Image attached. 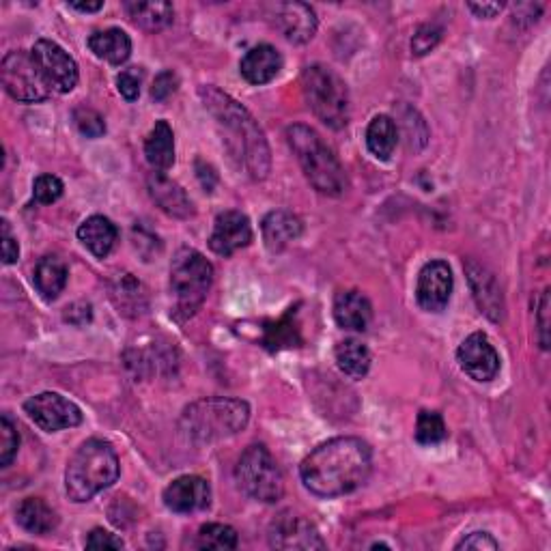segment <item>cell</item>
Wrapping results in <instances>:
<instances>
[{
  "instance_id": "6da1fadb",
  "label": "cell",
  "mask_w": 551,
  "mask_h": 551,
  "mask_svg": "<svg viewBox=\"0 0 551 551\" xmlns=\"http://www.w3.org/2000/svg\"><path fill=\"white\" fill-rule=\"evenodd\" d=\"M373 470V450L360 437H334L300 465L304 487L317 498H338L360 489Z\"/></svg>"
},
{
  "instance_id": "7a4b0ae2",
  "label": "cell",
  "mask_w": 551,
  "mask_h": 551,
  "mask_svg": "<svg viewBox=\"0 0 551 551\" xmlns=\"http://www.w3.org/2000/svg\"><path fill=\"white\" fill-rule=\"evenodd\" d=\"M199 93L205 108L211 112V117L216 119L222 130L224 145L237 166L244 168L257 181L270 175V145H267L265 134L257 119L250 115V110L233 100L229 93H222L216 87H201Z\"/></svg>"
},
{
  "instance_id": "3957f363",
  "label": "cell",
  "mask_w": 551,
  "mask_h": 551,
  "mask_svg": "<svg viewBox=\"0 0 551 551\" xmlns=\"http://www.w3.org/2000/svg\"><path fill=\"white\" fill-rule=\"evenodd\" d=\"M250 420V407L242 399H201L183 409L179 433L190 444H214L244 431Z\"/></svg>"
},
{
  "instance_id": "277c9868",
  "label": "cell",
  "mask_w": 551,
  "mask_h": 551,
  "mask_svg": "<svg viewBox=\"0 0 551 551\" xmlns=\"http://www.w3.org/2000/svg\"><path fill=\"white\" fill-rule=\"evenodd\" d=\"M119 474L117 450L104 440H87L67 463L65 491L69 500L89 502L100 491L115 485Z\"/></svg>"
},
{
  "instance_id": "5b68a950",
  "label": "cell",
  "mask_w": 551,
  "mask_h": 551,
  "mask_svg": "<svg viewBox=\"0 0 551 551\" xmlns=\"http://www.w3.org/2000/svg\"><path fill=\"white\" fill-rule=\"evenodd\" d=\"M289 147L298 158L310 186L326 196H341L347 190V175L334 151L308 125H291L287 130Z\"/></svg>"
},
{
  "instance_id": "8992f818",
  "label": "cell",
  "mask_w": 551,
  "mask_h": 551,
  "mask_svg": "<svg viewBox=\"0 0 551 551\" xmlns=\"http://www.w3.org/2000/svg\"><path fill=\"white\" fill-rule=\"evenodd\" d=\"M214 285V265L199 250L181 248L171 265V293L175 298L173 315L177 321L190 319L207 300Z\"/></svg>"
},
{
  "instance_id": "52a82bcc",
  "label": "cell",
  "mask_w": 551,
  "mask_h": 551,
  "mask_svg": "<svg viewBox=\"0 0 551 551\" xmlns=\"http://www.w3.org/2000/svg\"><path fill=\"white\" fill-rule=\"evenodd\" d=\"M304 97L315 117L332 130L349 123V89L345 80L326 65H310L302 74Z\"/></svg>"
},
{
  "instance_id": "ba28073f",
  "label": "cell",
  "mask_w": 551,
  "mask_h": 551,
  "mask_svg": "<svg viewBox=\"0 0 551 551\" xmlns=\"http://www.w3.org/2000/svg\"><path fill=\"white\" fill-rule=\"evenodd\" d=\"M235 480L248 498L274 504L285 496V476H282L272 452L263 444H252L239 457Z\"/></svg>"
},
{
  "instance_id": "9c48e42d",
  "label": "cell",
  "mask_w": 551,
  "mask_h": 551,
  "mask_svg": "<svg viewBox=\"0 0 551 551\" xmlns=\"http://www.w3.org/2000/svg\"><path fill=\"white\" fill-rule=\"evenodd\" d=\"M0 78H3L5 91L18 102L37 104L48 100L52 93L31 52H9L0 65Z\"/></svg>"
},
{
  "instance_id": "30bf717a",
  "label": "cell",
  "mask_w": 551,
  "mask_h": 551,
  "mask_svg": "<svg viewBox=\"0 0 551 551\" xmlns=\"http://www.w3.org/2000/svg\"><path fill=\"white\" fill-rule=\"evenodd\" d=\"M24 412L46 433L72 429L82 422L80 407L74 401L65 399L59 392L35 394V397L24 403Z\"/></svg>"
},
{
  "instance_id": "8fae6325",
  "label": "cell",
  "mask_w": 551,
  "mask_h": 551,
  "mask_svg": "<svg viewBox=\"0 0 551 551\" xmlns=\"http://www.w3.org/2000/svg\"><path fill=\"white\" fill-rule=\"evenodd\" d=\"M35 63L39 65L41 74H44L50 89L56 93H69L76 89L78 84V65L56 41L39 39L31 50Z\"/></svg>"
},
{
  "instance_id": "7c38bea8",
  "label": "cell",
  "mask_w": 551,
  "mask_h": 551,
  "mask_svg": "<svg viewBox=\"0 0 551 551\" xmlns=\"http://www.w3.org/2000/svg\"><path fill=\"white\" fill-rule=\"evenodd\" d=\"M455 278L446 261H429L418 274L416 300L418 306L427 313H442L448 306Z\"/></svg>"
},
{
  "instance_id": "4fadbf2b",
  "label": "cell",
  "mask_w": 551,
  "mask_h": 551,
  "mask_svg": "<svg viewBox=\"0 0 551 551\" xmlns=\"http://www.w3.org/2000/svg\"><path fill=\"white\" fill-rule=\"evenodd\" d=\"M270 545L276 549H326L319 530L302 515L282 513L270 526Z\"/></svg>"
},
{
  "instance_id": "5bb4252c",
  "label": "cell",
  "mask_w": 551,
  "mask_h": 551,
  "mask_svg": "<svg viewBox=\"0 0 551 551\" xmlns=\"http://www.w3.org/2000/svg\"><path fill=\"white\" fill-rule=\"evenodd\" d=\"M457 360L474 381H491L500 373V353L483 332L465 338L457 349Z\"/></svg>"
},
{
  "instance_id": "9a60e30c",
  "label": "cell",
  "mask_w": 551,
  "mask_h": 551,
  "mask_svg": "<svg viewBox=\"0 0 551 551\" xmlns=\"http://www.w3.org/2000/svg\"><path fill=\"white\" fill-rule=\"evenodd\" d=\"M252 242V226L242 211H222L209 235V248L220 257H231L233 252L246 248Z\"/></svg>"
},
{
  "instance_id": "2e32d148",
  "label": "cell",
  "mask_w": 551,
  "mask_h": 551,
  "mask_svg": "<svg viewBox=\"0 0 551 551\" xmlns=\"http://www.w3.org/2000/svg\"><path fill=\"white\" fill-rule=\"evenodd\" d=\"M164 504L173 513L205 511L211 504V487L201 476H179L164 489Z\"/></svg>"
},
{
  "instance_id": "e0dca14e",
  "label": "cell",
  "mask_w": 551,
  "mask_h": 551,
  "mask_svg": "<svg viewBox=\"0 0 551 551\" xmlns=\"http://www.w3.org/2000/svg\"><path fill=\"white\" fill-rule=\"evenodd\" d=\"M463 267L480 313H485L491 321L500 323L504 319V298L496 276H493L485 265H480L474 259L465 261Z\"/></svg>"
},
{
  "instance_id": "ac0fdd59",
  "label": "cell",
  "mask_w": 551,
  "mask_h": 551,
  "mask_svg": "<svg viewBox=\"0 0 551 551\" xmlns=\"http://www.w3.org/2000/svg\"><path fill=\"white\" fill-rule=\"evenodd\" d=\"M274 24L278 31L293 44H306L317 33L315 9L306 3H280L276 5Z\"/></svg>"
},
{
  "instance_id": "d6986e66",
  "label": "cell",
  "mask_w": 551,
  "mask_h": 551,
  "mask_svg": "<svg viewBox=\"0 0 551 551\" xmlns=\"http://www.w3.org/2000/svg\"><path fill=\"white\" fill-rule=\"evenodd\" d=\"M147 188H149L151 199L158 203L160 209L166 211L168 216L181 218V220L194 216V205L190 201V196L186 194V190L179 186V183L168 179L166 173L153 171L147 177Z\"/></svg>"
},
{
  "instance_id": "ffe728a7",
  "label": "cell",
  "mask_w": 551,
  "mask_h": 551,
  "mask_svg": "<svg viewBox=\"0 0 551 551\" xmlns=\"http://www.w3.org/2000/svg\"><path fill=\"white\" fill-rule=\"evenodd\" d=\"M334 319L347 332H364L373 319V306L360 291H341L334 300Z\"/></svg>"
},
{
  "instance_id": "44dd1931",
  "label": "cell",
  "mask_w": 551,
  "mask_h": 551,
  "mask_svg": "<svg viewBox=\"0 0 551 551\" xmlns=\"http://www.w3.org/2000/svg\"><path fill=\"white\" fill-rule=\"evenodd\" d=\"M280 69H282V56L270 44L254 46L252 50L246 52L242 63H239V72H242L244 80L254 84V87L272 82L280 74Z\"/></svg>"
},
{
  "instance_id": "7402d4cb",
  "label": "cell",
  "mask_w": 551,
  "mask_h": 551,
  "mask_svg": "<svg viewBox=\"0 0 551 551\" xmlns=\"http://www.w3.org/2000/svg\"><path fill=\"white\" fill-rule=\"evenodd\" d=\"M263 242L270 252H282L291 242H295L304 231L302 220L287 209L270 211L263 220Z\"/></svg>"
},
{
  "instance_id": "603a6c76",
  "label": "cell",
  "mask_w": 551,
  "mask_h": 551,
  "mask_svg": "<svg viewBox=\"0 0 551 551\" xmlns=\"http://www.w3.org/2000/svg\"><path fill=\"white\" fill-rule=\"evenodd\" d=\"M110 300L125 317H140L149 308L147 289L132 274H117L110 282Z\"/></svg>"
},
{
  "instance_id": "cb8c5ba5",
  "label": "cell",
  "mask_w": 551,
  "mask_h": 551,
  "mask_svg": "<svg viewBox=\"0 0 551 551\" xmlns=\"http://www.w3.org/2000/svg\"><path fill=\"white\" fill-rule=\"evenodd\" d=\"M145 155L149 166L158 173H166L175 164V134L166 121L153 125L145 140Z\"/></svg>"
},
{
  "instance_id": "d4e9b609",
  "label": "cell",
  "mask_w": 551,
  "mask_h": 551,
  "mask_svg": "<svg viewBox=\"0 0 551 551\" xmlns=\"http://www.w3.org/2000/svg\"><path fill=\"white\" fill-rule=\"evenodd\" d=\"M117 235H119L117 226L104 216H91L84 220L78 229V239L95 254L97 259L108 257L110 250L115 248Z\"/></svg>"
},
{
  "instance_id": "484cf974",
  "label": "cell",
  "mask_w": 551,
  "mask_h": 551,
  "mask_svg": "<svg viewBox=\"0 0 551 551\" xmlns=\"http://www.w3.org/2000/svg\"><path fill=\"white\" fill-rule=\"evenodd\" d=\"M89 48L97 59H104L110 65H121L130 59L132 39L121 28H106V31H97L89 37Z\"/></svg>"
},
{
  "instance_id": "4316f807",
  "label": "cell",
  "mask_w": 551,
  "mask_h": 551,
  "mask_svg": "<svg viewBox=\"0 0 551 551\" xmlns=\"http://www.w3.org/2000/svg\"><path fill=\"white\" fill-rule=\"evenodd\" d=\"M16 519L26 532L39 534V536H46L59 526V515H56L54 508L41 498L22 500V504L16 511Z\"/></svg>"
},
{
  "instance_id": "83f0119b",
  "label": "cell",
  "mask_w": 551,
  "mask_h": 551,
  "mask_svg": "<svg viewBox=\"0 0 551 551\" xmlns=\"http://www.w3.org/2000/svg\"><path fill=\"white\" fill-rule=\"evenodd\" d=\"M67 265L63 259L54 257V254H48V257L39 259L37 267H35V287L41 293V298L44 300H56L61 295V291L67 285Z\"/></svg>"
},
{
  "instance_id": "f1b7e54d",
  "label": "cell",
  "mask_w": 551,
  "mask_h": 551,
  "mask_svg": "<svg viewBox=\"0 0 551 551\" xmlns=\"http://www.w3.org/2000/svg\"><path fill=\"white\" fill-rule=\"evenodd\" d=\"M125 11L136 26L149 33L162 31V28L173 22L175 16L173 5L162 3V0H158V3H125Z\"/></svg>"
},
{
  "instance_id": "f546056e",
  "label": "cell",
  "mask_w": 551,
  "mask_h": 551,
  "mask_svg": "<svg viewBox=\"0 0 551 551\" xmlns=\"http://www.w3.org/2000/svg\"><path fill=\"white\" fill-rule=\"evenodd\" d=\"M334 356L338 369L351 379H362L371 369V351L364 343L356 341V338H347V341L338 343Z\"/></svg>"
},
{
  "instance_id": "4dcf8cb0",
  "label": "cell",
  "mask_w": 551,
  "mask_h": 551,
  "mask_svg": "<svg viewBox=\"0 0 551 551\" xmlns=\"http://www.w3.org/2000/svg\"><path fill=\"white\" fill-rule=\"evenodd\" d=\"M397 140V123L388 115H379L369 123V130H366V147H369V151L377 160H390L394 147H397Z\"/></svg>"
},
{
  "instance_id": "1f68e13d",
  "label": "cell",
  "mask_w": 551,
  "mask_h": 551,
  "mask_svg": "<svg viewBox=\"0 0 551 551\" xmlns=\"http://www.w3.org/2000/svg\"><path fill=\"white\" fill-rule=\"evenodd\" d=\"M295 317V308H289V313L285 317H280L278 321L265 323L263 328V347L270 351H280L287 347H300L302 336L298 323L293 321Z\"/></svg>"
},
{
  "instance_id": "d6a6232c",
  "label": "cell",
  "mask_w": 551,
  "mask_h": 551,
  "mask_svg": "<svg viewBox=\"0 0 551 551\" xmlns=\"http://www.w3.org/2000/svg\"><path fill=\"white\" fill-rule=\"evenodd\" d=\"M446 437H448V431H446L442 414L422 409L416 420V442L422 446H433L444 442Z\"/></svg>"
},
{
  "instance_id": "836d02e7",
  "label": "cell",
  "mask_w": 551,
  "mask_h": 551,
  "mask_svg": "<svg viewBox=\"0 0 551 551\" xmlns=\"http://www.w3.org/2000/svg\"><path fill=\"white\" fill-rule=\"evenodd\" d=\"M237 532L224 524H207L196 534V547L201 549H235Z\"/></svg>"
},
{
  "instance_id": "e575fe53",
  "label": "cell",
  "mask_w": 551,
  "mask_h": 551,
  "mask_svg": "<svg viewBox=\"0 0 551 551\" xmlns=\"http://www.w3.org/2000/svg\"><path fill=\"white\" fill-rule=\"evenodd\" d=\"M20 448V433L13 425L9 414H3V420H0V465L7 468L11 461L16 459Z\"/></svg>"
},
{
  "instance_id": "d590c367",
  "label": "cell",
  "mask_w": 551,
  "mask_h": 551,
  "mask_svg": "<svg viewBox=\"0 0 551 551\" xmlns=\"http://www.w3.org/2000/svg\"><path fill=\"white\" fill-rule=\"evenodd\" d=\"M74 123L78 127V132L87 138H100L106 134V121L95 108L78 106L74 110Z\"/></svg>"
},
{
  "instance_id": "8d00e7d4",
  "label": "cell",
  "mask_w": 551,
  "mask_h": 551,
  "mask_svg": "<svg viewBox=\"0 0 551 551\" xmlns=\"http://www.w3.org/2000/svg\"><path fill=\"white\" fill-rule=\"evenodd\" d=\"M63 181L54 175H39L33 183V194L35 201L41 205H52L63 196Z\"/></svg>"
},
{
  "instance_id": "74e56055",
  "label": "cell",
  "mask_w": 551,
  "mask_h": 551,
  "mask_svg": "<svg viewBox=\"0 0 551 551\" xmlns=\"http://www.w3.org/2000/svg\"><path fill=\"white\" fill-rule=\"evenodd\" d=\"M442 39V28L435 26V24H422L414 39H412V52L416 56H425L429 54L437 44H440Z\"/></svg>"
},
{
  "instance_id": "f35d334b",
  "label": "cell",
  "mask_w": 551,
  "mask_h": 551,
  "mask_svg": "<svg viewBox=\"0 0 551 551\" xmlns=\"http://www.w3.org/2000/svg\"><path fill=\"white\" fill-rule=\"evenodd\" d=\"M177 87H179V78H177V74L171 72V69H168V72H162L158 78H155L151 97L155 102H164L177 91Z\"/></svg>"
},
{
  "instance_id": "ab89813d",
  "label": "cell",
  "mask_w": 551,
  "mask_h": 551,
  "mask_svg": "<svg viewBox=\"0 0 551 551\" xmlns=\"http://www.w3.org/2000/svg\"><path fill=\"white\" fill-rule=\"evenodd\" d=\"M536 321H539V343L543 349L549 347V289H545L536 306Z\"/></svg>"
},
{
  "instance_id": "60d3db41",
  "label": "cell",
  "mask_w": 551,
  "mask_h": 551,
  "mask_svg": "<svg viewBox=\"0 0 551 551\" xmlns=\"http://www.w3.org/2000/svg\"><path fill=\"white\" fill-rule=\"evenodd\" d=\"M121 547H123V541L119 536L110 534L104 528H95L87 539V549H121Z\"/></svg>"
},
{
  "instance_id": "b9f144b4",
  "label": "cell",
  "mask_w": 551,
  "mask_h": 551,
  "mask_svg": "<svg viewBox=\"0 0 551 551\" xmlns=\"http://www.w3.org/2000/svg\"><path fill=\"white\" fill-rule=\"evenodd\" d=\"M117 89L127 102H136L140 95V76L134 72H121L117 76Z\"/></svg>"
},
{
  "instance_id": "7bdbcfd3",
  "label": "cell",
  "mask_w": 551,
  "mask_h": 551,
  "mask_svg": "<svg viewBox=\"0 0 551 551\" xmlns=\"http://www.w3.org/2000/svg\"><path fill=\"white\" fill-rule=\"evenodd\" d=\"M498 541L493 539L487 532H472L465 536V539L457 545V549H476V551H485V549H498Z\"/></svg>"
},
{
  "instance_id": "ee69618b",
  "label": "cell",
  "mask_w": 551,
  "mask_h": 551,
  "mask_svg": "<svg viewBox=\"0 0 551 551\" xmlns=\"http://www.w3.org/2000/svg\"><path fill=\"white\" fill-rule=\"evenodd\" d=\"M20 259V246L16 242V237L9 231V222L3 220V263L13 265Z\"/></svg>"
},
{
  "instance_id": "f6af8a7d",
  "label": "cell",
  "mask_w": 551,
  "mask_h": 551,
  "mask_svg": "<svg viewBox=\"0 0 551 551\" xmlns=\"http://www.w3.org/2000/svg\"><path fill=\"white\" fill-rule=\"evenodd\" d=\"M478 18H496L498 13L504 9L502 3H470L468 5Z\"/></svg>"
},
{
  "instance_id": "bcb514c9",
  "label": "cell",
  "mask_w": 551,
  "mask_h": 551,
  "mask_svg": "<svg viewBox=\"0 0 551 551\" xmlns=\"http://www.w3.org/2000/svg\"><path fill=\"white\" fill-rule=\"evenodd\" d=\"M69 7L82 13H95L104 7V3H69Z\"/></svg>"
}]
</instances>
